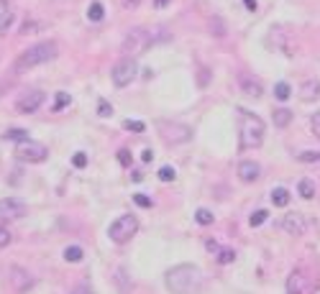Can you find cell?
Listing matches in <instances>:
<instances>
[{"label":"cell","instance_id":"cell-8","mask_svg":"<svg viewBox=\"0 0 320 294\" xmlns=\"http://www.w3.org/2000/svg\"><path fill=\"white\" fill-rule=\"evenodd\" d=\"M16 156L20 162H28V164H41L49 156V148L44 146V144H38V141H31V138H26V141H20L18 144V148H16Z\"/></svg>","mask_w":320,"mask_h":294},{"label":"cell","instance_id":"cell-39","mask_svg":"<svg viewBox=\"0 0 320 294\" xmlns=\"http://www.w3.org/2000/svg\"><path fill=\"white\" fill-rule=\"evenodd\" d=\"M74 294H92V289H90V286H80Z\"/></svg>","mask_w":320,"mask_h":294},{"label":"cell","instance_id":"cell-10","mask_svg":"<svg viewBox=\"0 0 320 294\" xmlns=\"http://www.w3.org/2000/svg\"><path fill=\"white\" fill-rule=\"evenodd\" d=\"M26 212H28V205L20 197H6V200H0V218L18 220V218H24Z\"/></svg>","mask_w":320,"mask_h":294},{"label":"cell","instance_id":"cell-36","mask_svg":"<svg viewBox=\"0 0 320 294\" xmlns=\"http://www.w3.org/2000/svg\"><path fill=\"white\" fill-rule=\"evenodd\" d=\"M297 159H300V162H320V154H315V151H302Z\"/></svg>","mask_w":320,"mask_h":294},{"label":"cell","instance_id":"cell-30","mask_svg":"<svg viewBox=\"0 0 320 294\" xmlns=\"http://www.w3.org/2000/svg\"><path fill=\"white\" fill-rule=\"evenodd\" d=\"M98 116H102V118L113 116V105H110L108 100H100V102H98Z\"/></svg>","mask_w":320,"mask_h":294},{"label":"cell","instance_id":"cell-25","mask_svg":"<svg viewBox=\"0 0 320 294\" xmlns=\"http://www.w3.org/2000/svg\"><path fill=\"white\" fill-rule=\"evenodd\" d=\"M266 218H269V212H266V210H256V212L248 218L251 228H259V225H264V222H266Z\"/></svg>","mask_w":320,"mask_h":294},{"label":"cell","instance_id":"cell-33","mask_svg":"<svg viewBox=\"0 0 320 294\" xmlns=\"http://www.w3.org/2000/svg\"><path fill=\"white\" fill-rule=\"evenodd\" d=\"M72 164H74L77 169H82V166H88V154H82V151H77V154H74V159H72Z\"/></svg>","mask_w":320,"mask_h":294},{"label":"cell","instance_id":"cell-6","mask_svg":"<svg viewBox=\"0 0 320 294\" xmlns=\"http://www.w3.org/2000/svg\"><path fill=\"white\" fill-rule=\"evenodd\" d=\"M136 74H138V64H136V59H131V56H123L113 70H110V80H113V84L116 87H128L134 80H136Z\"/></svg>","mask_w":320,"mask_h":294},{"label":"cell","instance_id":"cell-12","mask_svg":"<svg viewBox=\"0 0 320 294\" xmlns=\"http://www.w3.org/2000/svg\"><path fill=\"white\" fill-rule=\"evenodd\" d=\"M282 228H284L290 236H302V233L308 230V220H305V215H300V212H292V215H284Z\"/></svg>","mask_w":320,"mask_h":294},{"label":"cell","instance_id":"cell-4","mask_svg":"<svg viewBox=\"0 0 320 294\" xmlns=\"http://www.w3.org/2000/svg\"><path fill=\"white\" fill-rule=\"evenodd\" d=\"M136 230H138V218L136 215H120L118 220L110 222L108 236L116 243H126V240H131L136 236Z\"/></svg>","mask_w":320,"mask_h":294},{"label":"cell","instance_id":"cell-9","mask_svg":"<svg viewBox=\"0 0 320 294\" xmlns=\"http://www.w3.org/2000/svg\"><path fill=\"white\" fill-rule=\"evenodd\" d=\"M318 286V279H312L305 268H294L287 276V294H310Z\"/></svg>","mask_w":320,"mask_h":294},{"label":"cell","instance_id":"cell-40","mask_svg":"<svg viewBox=\"0 0 320 294\" xmlns=\"http://www.w3.org/2000/svg\"><path fill=\"white\" fill-rule=\"evenodd\" d=\"M131 176H134V182H141V179H144V174H141V172H134Z\"/></svg>","mask_w":320,"mask_h":294},{"label":"cell","instance_id":"cell-35","mask_svg":"<svg viewBox=\"0 0 320 294\" xmlns=\"http://www.w3.org/2000/svg\"><path fill=\"white\" fill-rule=\"evenodd\" d=\"M134 202L138 208H152V197H146V194H134Z\"/></svg>","mask_w":320,"mask_h":294},{"label":"cell","instance_id":"cell-20","mask_svg":"<svg viewBox=\"0 0 320 294\" xmlns=\"http://www.w3.org/2000/svg\"><path fill=\"white\" fill-rule=\"evenodd\" d=\"M82 256H84V251L80 246H67V248H64V258H67L70 264H80Z\"/></svg>","mask_w":320,"mask_h":294},{"label":"cell","instance_id":"cell-22","mask_svg":"<svg viewBox=\"0 0 320 294\" xmlns=\"http://www.w3.org/2000/svg\"><path fill=\"white\" fill-rule=\"evenodd\" d=\"M3 138H6V141H18V144H20V141L28 138V130H24V128H10V130L3 133Z\"/></svg>","mask_w":320,"mask_h":294},{"label":"cell","instance_id":"cell-16","mask_svg":"<svg viewBox=\"0 0 320 294\" xmlns=\"http://www.w3.org/2000/svg\"><path fill=\"white\" fill-rule=\"evenodd\" d=\"M13 20H16V16H13L10 3L8 0H0V34H8L10 26H13Z\"/></svg>","mask_w":320,"mask_h":294},{"label":"cell","instance_id":"cell-3","mask_svg":"<svg viewBox=\"0 0 320 294\" xmlns=\"http://www.w3.org/2000/svg\"><path fill=\"white\" fill-rule=\"evenodd\" d=\"M56 49H59L56 41H41V44H36V46L26 49L24 54L16 59L13 70H16V72H26V70H34V66H38V64H46V62L56 59Z\"/></svg>","mask_w":320,"mask_h":294},{"label":"cell","instance_id":"cell-21","mask_svg":"<svg viewBox=\"0 0 320 294\" xmlns=\"http://www.w3.org/2000/svg\"><path fill=\"white\" fill-rule=\"evenodd\" d=\"M88 18L95 20V24H98V20H102V18H105V8H102V3H98V0H95V3H90V6H88Z\"/></svg>","mask_w":320,"mask_h":294},{"label":"cell","instance_id":"cell-27","mask_svg":"<svg viewBox=\"0 0 320 294\" xmlns=\"http://www.w3.org/2000/svg\"><path fill=\"white\" fill-rule=\"evenodd\" d=\"M159 179H162V182H174V179H177L174 166H162L159 169Z\"/></svg>","mask_w":320,"mask_h":294},{"label":"cell","instance_id":"cell-17","mask_svg":"<svg viewBox=\"0 0 320 294\" xmlns=\"http://www.w3.org/2000/svg\"><path fill=\"white\" fill-rule=\"evenodd\" d=\"M300 98H302L305 102L320 100V80H308V82H302V87H300Z\"/></svg>","mask_w":320,"mask_h":294},{"label":"cell","instance_id":"cell-29","mask_svg":"<svg viewBox=\"0 0 320 294\" xmlns=\"http://www.w3.org/2000/svg\"><path fill=\"white\" fill-rule=\"evenodd\" d=\"M123 128H126V130H134V133H144V130H146V126H144L141 120H131V118L123 120Z\"/></svg>","mask_w":320,"mask_h":294},{"label":"cell","instance_id":"cell-26","mask_svg":"<svg viewBox=\"0 0 320 294\" xmlns=\"http://www.w3.org/2000/svg\"><path fill=\"white\" fill-rule=\"evenodd\" d=\"M195 220H198L200 225H210L212 220H216V215H212L210 210H205V208H200V210L195 212Z\"/></svg>","mask_w":320,"mask_h":294},{"label":"cell","instance_id":"cell-43","mask_svg":"<svg viewBox=\"0 0 320 294\" xmlns=\"http://www.w3.org/2000/svg\"><path fill=\"white\" fill-rule=\"evenodd\" d=\"M166 3H169V0H156V8H164Z\"/></svg>","mask_w":320,"mask_h":294},{"label":"cell","instance_id":"cell-42","mask_svg":"<svg viewBox=\"0 0 320 294\" xmlns=\"http://www.w3.org/2000/svg\"><path fill=\"white\" fill-rule=\"evenodd\" d=\"M138 3H141V0H126V6H131V8H136Z\"/></svg>","mask_w":320,"mask_h":294},{"label":"cell","instance_id":"cell-15","mask_svg":"<svg viewBox=\"0 0 320 294\" xmlns=\"http://www.w3.org/2000/svg\"><path fill=\"white\" fill-rule=\"evenodd\" d=\"M262 176V166L256 164V162H241L238 164V179L241 182H256V179Z\"/></svg>","mask_w":320,"mask_h":294},{"label":"cell","instance_id":"cell-32","mask_svg":"<svg viewBox=\"0 0 320 294\" xmlns=\"http://www.w3.org/2000/svg\"><path fill=\"white\" fill-rule=\"evenodd\" d=\"M131 159H134V156H131V151H128V148H120V151H118V162H120L123 166H131Z\"/></svg>","mask_w":320,"mask_h":294},{"label":"cell","instance_id":"cell-18","mask_svg":"<svg viewBox=\"0 0 320 294\" xmlns=\"http://www.w3.org/2000/svg\"><path fill=\"white\" fill-rule=\"evenodd\" d=\"M272 118H274V126H276V128H287L290 120H292V110H287V108H276Z\"/></svg>","mask_w":320,"mask_h":294},{"label":"cell","instance_id":"cell-31","mask_svg":"<svg viewBox=\"0 0 320 294\" xmlns=\"http://www.w3.org/2000/svg\"><path fill=\"white\" fill-rule=\"evenodd\" d=\"M13 240V236H10V230L6 228V225H0V248H6L8 243Z\"/></svg>","mask_w":320,"mask_h":294},{"label":"cell","instance_id":"cell-13","mask_svg":"<svg viewBox=\"0 0 320 294\" xmlns=\"http://www.w3.org/2000/svg\"><path fill=\"white\" fill-rule=\"evenodd\" d=\"M238 84H241L244 92L251 95V98H262V92H264L262 80H259V77H251L248 72H241V74H238Z\"/></svg>","mask_w":320,"mask_h":294},{"label":"cell","instance_id":"cell-14","mask_svg":"<svg viewBox=\"0 0 320 294\" xmlns=\"http://www.w3.org/2000/svg\"><path fill=\"white\" fill-rule=\"evenodd\" d=\"M10 284H13L18 292H26V289H31V286H34V279H31L28 271L13 266V268H10Z\"/></svg>","mask_w":320,"mask_h":294},{"label":"cell","instance_id":"cell-41","mask_svg":"<svg viewBox=\"0 0 320 294\" xmlns=\"http://www.w3.org/2000/svg\"><path fill=\"white\" fill-rule=\"evenodd\" d=\"M246 6H248V10H256V0H246Z\"/></svg>","mask_w":320,"mask_h":294},{"label":"cell","instance_id":"cell-2","mask_svg":"<svg viewBox=\"0 0 320 294\" xmlns=\"http://www.w3.org/2000/svg\"><path fill=\"white\" fill-rule=\"evenodd\" d=\"M238 136H241V148L248 151V148H259L264 144V120L256 116V112L246 110V108H238Z\"/></svg>","mask_w":320,"mask_h":294},{"label":"cell","instance_id":"cell-1","mask_svg":"<svg viewBox=\"0 0 320 294\" xmlns=\"http://www.w3.org/2000/svg\"><path fill=\"white\" fill-rule=\"evenodd\" d=\"M202 284V274L198 266L192 264H180L166 271V289L172 294H192Z\"/></svg>","mask_w":320,"mask_h":294},{"label":"cell","instance_id":"cell-11","mask_svg":"<svg viewBox=\"0 0 320 294\" xmlns=\"http://www.w3.org/2000/svg\"><path fill=\"white\" fill-rule=\"evenodd\" d=\"M41 102H44V92H41V90H28V92H24L18 98L16 108H18V112L28 116V112H36L41 108Z\"/></svg>","mask_w":320,"mask_h":294},{"label":"cell","instance_id":"cell-23","mask_svg":"<svg viewBox=\"0 0 320 294\" xmlns=\"http://www.w3.org/2000/svg\"><path fill=\"white\" fill-rule=\"evenodd\" d=\"M297 190H300V194L305 200H312L315 197V182H312V179H300V187H297Z\"/></svg>","mask_w":320,"mask_h":294},{"label":"cell","instance_id":"cell-24","mask_svg":"<svg viewBox=\"0 0 320 294\" xmlns=\"http://www.w3.org/2000/svg\"><path fill=\"white\" fill-rule=\"evenodd\" d=\"M290 95H292V87H290L287 82L274 84V98H276V100H290Z\"/></svg>","mask_w":320,"mask_h":294},{"label":"cell","instance_id":"cell-37","mask_svg":"<svg viewBox=\"0 0 320 294\" xmlns=\"http://www.w3.org/2000/svg\"><path fill=\"white\" fill-rule=\"evenodd\" d=\"M64 105H70V95L67 92H59L56 95V102H54V110H62Z\"/></svg>","mask_w":320,"mask_h":294},{"label":"cell","instance_id":"cell-5","mask_svg":"<svg viewBox=\"0 0 320 294\" xmlns=\"http://www.w3.org/2000/svg\"><path fill=\"white\" fill-rule=\"evenodd\" d=\"M152 41H154V36L148 34L146 28H131V31H128V36L123 38V54L134 59L136 54H144L146 46Z\"/></svg>","mask_w":320,"mask_h":294},{"label":"cell","instance_id":"cell-28","mask_svg":"<svg viewBox=\"0 0 320 294\" xmlns=\"http://www.w3.org/2000/svg\"><path fill=\"white\" fill-rule=\"evenodd\" d=\"M233 261H236V251H230V248L218 251V264H233Z\"/></svg>","mask_w":320,"mask_h":294},{"label":"cell","instance_id":"cell-19","mask_svg":"<svg viewBox=\"0 0 320 294\" xmlns=\"http://www.w3.org/2000/svg\"><path fill=\"white\" fill-rule=\"evenodd\" d=\"M272 202H274V208H287L290 205V192L284 187L272 190Z\"/></svg>","mask_w":320,"mask_h":294},{"label":"cell","instance_id":"cell-34","mask_svg":"<svg viewBox=\"0 0 320 294\" xmlns=\"http://www.w3.org/2000/svg\"><path fill=\"white\" fill-rule=\"evenodd\" d=\"M310 126H312V133L318 136V141H320V110L312 112V118H310Z\"/></svg>","mask_w":320,"mask_h":294},{"label":"cell","instance_id":"cell-7","mask_svg":"<svg viewBox=\"0 0 320 294\" xmlns=\"http://www.w3.org/2000/svg\"><path fill=\"white\" fill-rule=\"evenodd\" d=\"M159 128V136L164 138V144H184L190 141V136H192V128L184 126V123H169V120H159L156 123Z\"/></svg>","mask_w":320,"mask_h":294},{"label":"cell","instance_id":"cell-38","mask_svg":"<svg viewBox=\"0 0 320 294\" xmlns=\"http://www.w3.org/2000/svg\"><path fill=\"white\" fill-rule=\"evenodd\" d=\"M141 159H144V162L148 164V162L154 159V151H152V148H144V151H141Z\"/></svg>","mask_w":320,"mask_h":294}]
</instances>
